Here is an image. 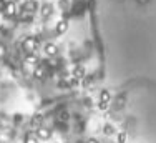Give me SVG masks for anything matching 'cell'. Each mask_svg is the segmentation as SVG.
<instances>
[{"label": "cell", "instance_id": "5bb4252c", "mask_svg": "<svg viewBox=\"0 0 156 143\" xmlns=\"http://www.w3.org/2000/svg\"><path fill=\"white\" fill-rule=\"evenodd\" d=\"M35 75H37V77H42V75H43V68H42V70H40V68H37V70H35Z\"/></svg>", "mask_w": 156, "mask_h": 143}, {"label": "cell", "instance_id": "8992f818", "mask_svg": "<svg viewBox=\"0 0 156 143\" xmlns=\"http://www.w3.org/2000/svg\"><path fill=\"white\" fill-rule=\"evenodd\" d=\"M25 8H27L28 12H33V10H35V0H27Z\"/></svg>", "mask_w": 156, "mask_h": 143}, {"label": "cell", "instance_id": "2e32d148", "mask_svg": "<svg viewBox=\"0 0 156 143\" xmlns=\"http://www.w3.org/2000/svg\"><path fill=\"white\" fill-rule=\"evenodd\" d=\"M67 118H68V113L63 112V113H62V120H67Z\"/></svg>", "mask_w": 156, "mask_h": 143}, {"label": "cell", "instance_id": "ac0fdd59", "mask_svg": "<svg viewBox=\"0 0 156 143\" xmlns=\"http://www.w3.org/2000/svg\"><path fill=\"white\" fill-rule=\"evenodd\" d=\"M10 2H13V0H10Z\"/></svg>", "mask_w": 156, "mask_h": 143}, {"label": "cell", "instance_id": "7a4b0ae2", "mask_svg": "<svg viewBox=\"0 0 156 143\" xmlns=\"http://www.w3.org/2000/svg\"><path fill=\"white\" fill-rule=\"evenodd\" d=\"M68 28V23L65 20H60L58 22V25H57V33H65Z\"/></svg>", "mask_w": 156, "mask_h": 143}, {"label": "cell", "instance_id": "6da1fadb", "mask_svg": "<svg viewBox=\"0 0 156 143\" xmlns=\"http://www.w3.org/2000/svg\"><path fill=\"white\" fill-rule=\"evenodd\" d=\"M23 48H25V52H28V53L35 52V48H37V40H35V38H27V40L23 42Z\"/></svg>", "mask_w": 156, "mask_h": 143}, {"label": "cell", "instance_id": "277c9868", "mask_svg": "<svg viewBox=\"0 0 156 143\" xmlns=\"http://www.w3.org/2000/svg\"><path fill=\"white\" fill-rule=\"evenodd\" d=\"M45 53L47 55H55L57 53V47L53 45V43H47L45 45Z\"/></svg>", "mask_w": 156, "mask_h": 143}, {"label": "cell", "instance_id": "9a60e30c", "mask_svg": "<svg viewBox=\"0 0 156 143\" xmlns=\"http://www.w3.org/2000/svg\"><path fill=\"white\" fill-rule=\"evenodd\" d=\"M2 55H5V47L4 45H0V57Z\"/></svg>", "mask_w": 156, "mask_h": 143}, {"label": "cell", "instance_id": "ba28073f", "mask_svg": "<svg viewBox=\"0 0 156 143\" xmlns=\"http://www.w3.org/2000/svg\"><path fill=\"white\" fill-rule=\"evenodd\" d=\"M101 102H105V103L110 102V93H108V92H103V93H101Z\"/></svg>", "mask_w": 156, "mask_h": 143}, {"label": "cell", "instance_id": "52a82bcc", "mask_svg": "<svg viewBox=\"0 0 156 143\" xmlns=\"http://www.w3.org/2000/svg\"><path fill=\"white\" fill-rule=\"evenodd\" d=\"M27 63H28V65H35V63H37V57L28 55V58H27Z\"/></svg>", "mask_w": 156, "mask_h": 143}, {"label": "cell", "instance_id": "5b68a950", "mask_svg": "<svg viewBox=\"0 0 156 143\" xmlns=\"http://www.w3.org/2000/svg\"><path fill=\"white\" fill-rule=\"evenodd\" d=\"M38 137L43 138V140H47V138H50V132H48L47 128H40V130H38Z\"/></svg>", "mask_w": 156, "mask_h": 143}, {"label": "cell", "instance_id": "e0dca14e", "mask_svg": "<svg viewBox=\"0 0 156 143\" xmlns=\"http://www.w3.org/2000/svg\"><path fill=\"white\" fill-rule=\"evenodd\" d=\"M88 143H98V142H96V140H90Z\"/></svg>", "mask_w": 156, "mask_h": 143}, {"label": "cell", "instance_id": "3957f363", "mask_svg": "<svg viewBox=\"0 0 156 143\" xmlns=\"http://www.w3.org/2000/svg\"><path fill=\"white\" fill-rule=\"evenodd\" d=\"M15 2H8V5H7V8H5V13L8 17H12V15H15Z\"/></svg>", "mask_w": 156, "mask_h": 143}, {"label": "cell", "instance_id": "9c48e42d", "mask_svg": "<svg viewBox=\"0 0 156 143\" xmlns=\"http://www.w3.org/2000/svg\"><path fill=\"white\" fill-rule=\"evenodd\" d=\"M83 73H85L83 67H78L77 70H75V75H77V77H83Z\"/></svg>", "mask_w": 156, "mask_h": 143}, {"label": "cell", "instance_id": "4fadbf2b", "mask_svg": "<svg viewBox=\"0 0 156 143\" xmlns=\"http://www.w3.org/2000/svg\"><path fill=\"white\" fill-rule=\"evenodd\" d=\"M25 143H38V142H37V140H35L33 137H28V138H27V142H25Z\"/></svg>", "mask_w": 156, "mask_h": 143}, {"label": "cell", "instance_id": "8fae6325", "mask_svg": "<svg viewBox=\"0 0 156 143\" xmlns=\"http://www.w3.org/2000/svg\"><path fill=\"white\" fill-rule=\"evenodd\" d=\"M105 133H106V135H111V133H113V128L110 127V125H106V127H105Z\"/></svg>", "mask_w": 156, "mask_h": 143}, {"label": "cell", "instance_id": "30bf717a", "mask_svg": "<svg viewBox=\"0 0 156 143\" xmlns=\"http://www.w3.org/2000/svg\"><path fill=\"white\" fill-rule=\"evenodd\" d=\"M7 5H8V2H5V0H0V10H2V12L7 8Z\"/></svg>", "mask_w": 156, "mask_h": 143}, {"label": "cell", "instance_id": "7c38bea8", "mask_svg": "<svg viewBox=\"0 0 156 143\" xmlns=\"http://www.w3.org/2000/svg\"><path fill=\"white\" fill-rule=\"evenodd\" d=\"M125 133H120V135H118V142H120V143H123V142H125Z\"/></svg>", "mask_w": 156, "mask_h": 143}]
</instances>
